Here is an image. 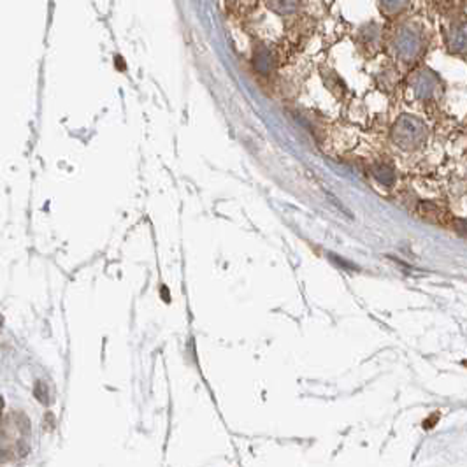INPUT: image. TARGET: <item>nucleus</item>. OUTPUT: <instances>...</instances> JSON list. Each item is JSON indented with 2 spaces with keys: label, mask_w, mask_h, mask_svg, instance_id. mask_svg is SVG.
I'll use <instances>...</instances> for the list:
<instances>
[{
  "label": "nucleus",
  "mask_w": 467,
  "mask_h": 467,
  "mask_svg": "<svg viewBox=\"0 0 467 467\" xmlns=\"http://www.w3.org/2000/svg\"><path fill=\"white\" fill-rule=\"evenodd\" d=\"M454 225H455V229H457V232L461 234V235H464V237H467V220L464 218H457L454 222Z\"/></svg>",
  "instance_id": "10"
},
{
  "label": "nucleus",
  "mask_w": 467,
  "mask_h": 467,
  "mask_svg": "<svg viewBox=\"0 0 467 467\" xmlns=\"http://www.w3.org/2000/svg\"><path fill=\"white\" fill-rule=\"evenodd\" d=\"M444 42L454 55L467 56V18L455 20L444 30Z\"/></svg>",
  "instance_id": "4"
},
{
  "label": "nucleus",
  "mask_w": 467,
  "mask_h": 467,
  "mask_svg": "<svg viewBox=\"0 0 467 467\" xmlns=\"http://www.w3.org/2000/svg\"><path fill=\"white\" fill-rule=\"evenodd\" d=\"M427 127L415 116H401L394 125V141L402 149H415L425 141Z\"/></svg>",
  "instance_id": "2"
},
{
  "label": "nucleus",
  "mask_w": 467,
  "mask_h": 467,
  "mask_svg": "<svg viewBox=\"0 0 467 467\" xmlns=\"http://www.w3.org/2000/svg\"><path fill=\"white\" fill-rule=\"evenodd\" d=\"M376 178L385 185H392L394 183V170L388 169V167H380L376 170Z\"/></svg>",
  "instance_id": "9"
},
{
  "label": "nucleus",
  "mask_w": 467,
  "mask_h": 467,
  "mask_svg": "<svg viewBox=\"0 0 467 467\" xmlns=\"http://www.w3.org/2000/svg\"><path fill=\"white\" fill-rule=\"evenodd\" d=\"M253 63H255V67L259 69V73L270 74L276 60H274L273 51H270L266 44H259L255 48V53H253Z\"/></svg>",
  "instance_id": "6"
},
{
  "label": "nucleus",
  "mask_w": 467,
  "mask_h": 467,
  "mask_svg": "<svg viewBox=\"0 0 467 467\" xmlns=\"http://www.w3.org/2000/svg\"><path fill=\"white\" fill-rule=\"evenodd\" d=\"M390 48L395 58L404 63H413L422 56L427 48V30L423 25L409 21L392 32Z\"/></svg>",
  "instance_id": "1"
},
{
  "label": "nucleus",
  "mask_w": 467,
  "mask_h": 467,
  "mask_svg": "<svg viewBox=\"0 0 467 467\" xmlns=\"http://www.w3.org/2000/svg\"><path fill=\"white\" fill-rule=\"evenodd\" d=\"M411 0H378V7H380L381 14L388 20H395V18L402 16L406 11L409 9Z\"/></svg>",
  "instance_id": "7"
},
{
  "label": "nucleus",
  "mask_w": 467,
  "mask_h": 467,
  "mask_svg": "<svg viewBox=\"0 0 467 467\" xmlns=\"http://www.w3.org/2000/svg\"><path fill=\"white\" fill-rule=\"evenodd\" d=\"M383 32H381V27L376 23H369L366 27H362L359 30V44L363 46L369 51H376L378 48L381 46V39H383Z\"/></svg>",
  "instance_id": "5"
},
{
  "label": "nucleus",
  "mask_w": 467,
  "mask_h": 467,
  "mask_svg": "<svg viewBox=\"0 0 467 467\" xmlns=\"http://www.w3.org/2000/svg\"><path fill=\"white\" fill-rule=\"evenodd\" d=\"M266 4L278 16H292L301 7V0H266Z\"/></svg>",
  "instance_id": "8"
},
{
  "label": "nucleus",
  "mask_w": 467,
  "mask_h": 467,
  "mask_svg": "<svg viewBox=\"0 0 467 467\" xmlns=\"http://www.w3.org/2000/svg\"><path fill=\"white\" fill-rule=\"evenodd\" d=\"M411 87L416 97L422 99V101H430V99L437 97L441 90L440 77L430 69H422L413 74Z\"/></svg>",
  "instance_id": "3"
}]
</instances>
